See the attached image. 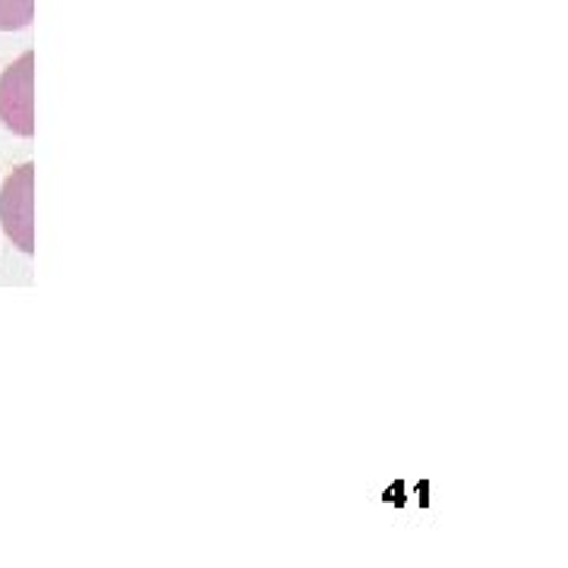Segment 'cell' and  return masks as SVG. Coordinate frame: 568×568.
I'll use <instances>...</instances> for the list:
<instances>
[{"label": "cell", "instance_id": "obj_1", "mask_svg": "<svg viewBox=\"0 0 568 568\" xmlns=\"http://www.w3.org/2000/svg\"><path fill=\"white\" fill-rule=\"evenodd\" d=\"M0 222L3 234L22 253H36V164L17 168L0 190Z\"/></svg>", "mask_w": 568, "mask_h": 568}, {"label": "cell", "instance_id": "obj_2", "mask_svg": "<svg viewBox=\"0 0 568 568\" xmlns=\"http://www.w3.org/2000/svg\"><path fill=\"white\" fill-rule=\"evenodd\" d=\"M0 121L17 136H36V54L26 51L0 77Z\"/></svg>", "mask_w": 568, "mask_h": 568}, {"label": "cell", "instance_id": "obj_3", "mask_svg": "<svg viewBox=\"0 0 568 568\" xmlns=\"http://www.w3.org/2000/svg\"><path fill=\"white\" fill-rule=\"evenodd\" d=\"M36 20V0H0V32H20Z\"/></svg>", "mask_w": 568, "mask_h": 568}]
</instances>
